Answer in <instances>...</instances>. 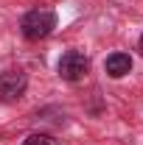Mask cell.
I'll use <instances>...</instances> for the list:
<instances>
[{"mask_svg":"<svg viewBox=\"0 0 143 145\" xmlns=\"http://www.w3.org/2000/svg\"><path fill=\"white\" fill-rule=\"evenodd\" d=\"M56 28V14L51 8H34L23 17V34L28 39H45Z\"/></svg>","mask_w":143,"mask_h":145,"instance_id":"1","label":"cell"},{"mask_svg":"<svg viewBox=\"0 0 143 145\" xmlns=\"http://www.w3.org/2000/svg\"><path fill=\"white\" fill-rule=\"evenodd\" d=\"M90 70V61L84 53H79V50H68V53L59 59V75L65 78V81H81Z\"/></svg>","mask_w":143,"mask_h":145,"instance_id":"2","label":"cell"},{"mask_svg":"<svg viewBox=\"0 0 143 145\" xmlns=\"http://www.w3.org/2000/svg\"><path fill=\"white\" fill-rule=\"evenodd\" d=\"M25 87H28V78H25V72H20V70H6L0 75V95L6 101H17L20 95L25 92Z\"/></svg>","mask_w":143,"mask_h":145,"instance_id":"3","label":"cell"},{"mask_svg":"<svg viewBox=\"0 0 143 145\" xmlns=\"http://www.w3.org/2000/svg\"><path fill=\"white\" fill-rule=\"evenodd\" d=\"M107 75H112V78H124L126 72L132 70V59H129V53H112L107 59Z\"/></svg>","mask_w":143,"mask_h":145,"instance_id":"4","label":"cell"},{"mask_svg":"<svg viewBox=\"0 0 143 145\" xmlns=\"http://www.w3.org/2000/svg\"><path fill=\"white\" fill-rule=\"evenodd\" d=\"M23 145H59V142H56L51 134H31Z\"/></svg>","mask_w":143,"mask_h":145,"instance_id":"5","label":"cell"},{"mask_svg":"<svg viewBox=\"0 0 143 145\" xmlns=\"http://www.w3.org/2000/svg\"><path fill=\"white\" fill-rule=\"evenodd\" d=\"M140 53H143V34H140Z\"/></svg>","mask_w":143,"mask_h":145,"instance_id":"6","label":"cell"}]
</instances>
